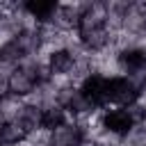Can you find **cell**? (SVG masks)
Here are the masks:
<instances>
[{
	"instance_id": "obj_2",
	"label": "cell",
	"mask_w": 146,
	"mask_h": 146,
	"mask_svg": "<svg viewBox=\"0 0 146 146\" xmlns=\"http://www.w3.org/2000/svg\"><path fill=\"white\" fill-rule=\"evenodd\" d=\"M141 87L125 78V75H107L105 84V105L107 107H130L132 103L139 100Z\"/></svg>"
},
{
	"instance_id": "obj_3",
	"label": "cell",
	"mask_w": 146,
	"mask_h": 146,
	"mask_svg": "<svg viewBox=\"0 0 146 146\" xmlns=\"http://www.w3.org/2000/svg\"><path fill=\"white\" fill-rule=\"evenodd\" d=\"M43 57V64H46V71L52 80H71V75L75 73L78 68V52H75V41L71 46H64V48H52L48 50Z\"/></svg>"
},
{
	"instance_id": "obj_9",
	"label": "cell",
	"mask_w": 146,
	"mask_h": 146,
	"mask_svg": "<svg viewBox=\"0 0 146 146\" xmlns=\"http://www.w3.org/2000/svg\"><path fill=\"white\" fill-rule=\"evenodd\" d=\"M0 146H2V144H0Z\"/></svg>"
},
{
	"instance_id": "obj_6",
	"label": "cell",
	"mask_w": 146,
	"mask_h": 146,
	"mask_svg": "<svg viewBox=\"0 0 146 146\" xmlns=\"http://www.w3.org/2000/svg\"><path fill=\"white\" fill-rule=\"evenodd\" d=\"M57 5L59 2H52V0H25V2H21L23 14L34 25H50L52 18H55Z\"/></svg>"
},
{
	"instance_id": "obj_4",
	"label": "cell",
	"mask_w": 146,
	"mask_h": 146,
	"mask_svg": "<svg viewBox=\"0 0 146 146\" xmlns=\"http://www.w3.org/2000/svg\"><path fill=\"white\" fill-rule=\"evenodd\" d=\"M87 141H89V135L78 121H68L59 130L46 135V146H84Z\"/></svg>"
},
{
	"instance_id": "obj_5",
	"label": "cell",
	"mask_w": 146,
	"mask_h": 146,
	"mask_svg": "<svg viewBox=\"0 0 146 146\" xmlns=\"http://www.w3.org/2000/svg\"><path fill=\"white\" fill-rule=\"evenodd\" d=\"M11 121H16V125L27 137H32L34 132H39V125H41V105L34 100H23Z\"/></svg>"
},
{
	"instance_id": "obj_8",
	"label": "cell",
	"mask_w": 146,
	"mask_h": 146,
	"mask_svg": "<svg viewBox=\"0 0 146 146\" xmlns=\"http://www.w3.org/2000/svg\"><path fill=\"white\" fill-rule=\"evenodd\" d=\"M27 139V135L16 125V121H2L0 123V144L2 146H18Z\"/></svg>"
},
{
	"instance_id": "obj_7",
	"label": "cell",
	"mask_w": 146,
	"mask_h": 146,
	"mask_svg": "<svg viewBox=\"0 0 146 146\" xmlns=\"http://www.w3.org/2000/svg\"><path fill=\"white\" fill-rule=\"evenodd\" d=\"M68 121H71V119H68V114L64 112V107H59L57 103H52V105L41 107V125H39V130L46 132V135H50V132L59 130L62 125H66Z\"/></svg>"
},
{
	"instance_id": "obj_1",
	"label": "cell",
	"mask_w": 146,
	"mask_h": 146,
	"mask_svg": "<svg viewBox=\"0 0 146 146\" xmlns=\"http://www.w3.org/2000/svg\"><path fill=\"white\" fill-rule=\"evenodd\" d=\"M98 128H100V135H107L121 141L135 130V121L128 107H105L98 112Z\"/></svg>"
}]
</instances>
